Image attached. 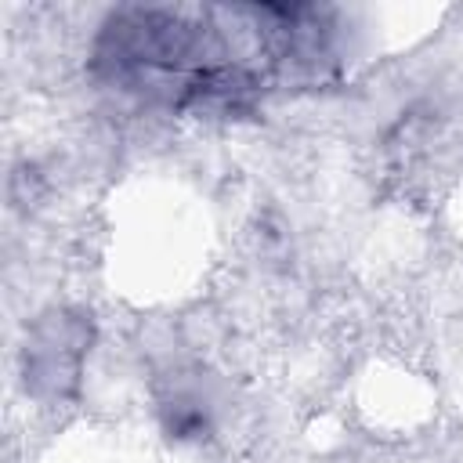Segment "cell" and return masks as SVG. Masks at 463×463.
<instances>
[{"label":"cell","mask_w":463,"mask_h":463,"mask_svg":"<svg viewBox=\"0 0 463 463\" xmlns=\"http://www.w3.org/2000/svg\"><path fill=\"white\" fill-rule=\"evenodd\" d=\"M87 322L72 311H51L25 344V380L36 394H65L80 380L87 351Z\"/></svg>","instance_id":"6da1fadb"}]
</instances>
